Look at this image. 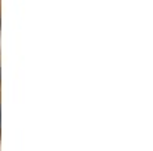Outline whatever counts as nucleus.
Listing matches in <instances>:
<instances>
[{
	"label": "nucleus",
	"mask_w": 153,
	"mask_h": 151,
	"mask_svg": "<svg viewBox=\"0 0 153 151\" xmlns=\"http://www.w3.org/2000/svg\"><path fill=\"white\" fill-rule=\"evenodd\" d=\"M0 124H2V111H0Z\"/></svg>",
	"instance_id": "1"
}]
</instances>
